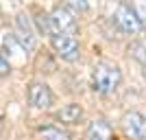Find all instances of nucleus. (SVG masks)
<instances>
[{"label":"nucleus","instance_id":"1","mask_svg":"<svg viewBox=\"0 0 146 140\" xmlns=\"http://www.w3.org/2000/svg\"><path fill=\"white\" fill-rule=\"evenodd\" d=\"M122 83V70L113 61H98L94 70H92V90L96 94L109 96L118 90Z\"/></svg>","mask_w":146,"mask_h":140},{"label":"nucleus","instance_id":"2","mask_svg":"<svg viewBox=\"0 0 146 140\" xmlns=\"http://www.w3.org/2000/svg\"><path fill=\"white\" fill-rule=\"evenodd\" d=\"M48 18H50V33H68V35L79 33V20L74 15V11L68 9L66 5L55 7L48 13Z\"/></svg>","mask_w":146,"mask_h":140},{"label":"nucleus","instance_id":"3","mask_svg":"<svg viewBox=\"0 0 146 140\" xmlns=\"http://www.w3.org/2000/svg\"><path fill=\"white\" fill-rule=\"evenodd\" d=\"M50 46L63 61H76L81 55L79 40L76 35H68V33H50Z\"/></svg>","mask_w":146,"mask_h":140},{"label":"nucleus","instance_id":"4","mask_svg":"<svg viewBox=\"0 0 146 140\" xmlns=\"http://www.w3.org/2000/svg\"><path fill=\"white\" fill-rule=\"evenodd\" d=\"M113 22H116V26L122 31V33H127V35H137L142 31V22L140 18L135 15V11L131 9V5L129 2H118L116 11H113Z\"/></svg>","mask_w":146,"mask_h":140},{"label":"nucleus","instance_id":"5","mask_svg":"<svg viewBox=\"0 0 146 140\" xmlns=\"http://www.w3.org/2000/svg\"><path fill=\"white\" fill-rule=\"evenodd\" d=\"M37 29L33 26V22H31V18L26 15V13H18L15 15V40H18L20 48L26 50V53H33L37 46Z\"/></svg>","mask_w":146,"mask_h":140},{"label":"nucleus","instance_id":"6","mask_svg":"<svg viewBox=\"0 0 146 140\" xmlns=\"http://www.w3.org/2000/svg\"><path fill=\"white\" fill-rule=\"evenodd\" d=\"M26 96H29V105L35 110H48L55 101L50 88L44 81H31L29 88H26Z\"/></svg>","mask_w":146,"mask_h":140},{"label":"nucleus","instance_id":"7","mask_svg":"<svg viewBox=\"0 0 146 140\" xmlns=\"http://www.w3.org/2000/svg\"><path fill=\"white\" fill-rule=\"evenodd\" d=\"M122 131L133 140H146V116L140 112H127L120 118Z\"/></svg>","mask_w":146,"mask_h":140},{"label":"nucleus","instance_id":"8","mask_svg":"<svg viewBox=\"0 0 146 140\" xmlns=\"http://www.w3.org/2000/svg\"><path fill=\"white\" fill-rule=\"evenodd\" d=\"M83 118V105L81 103H68L61 110L55 112V121H59L61 125H76Z\"/></svg>","mask_w":146,"mask_h":140},{"label":"nucleus","instance_id":"9","mask_svg":"<svg viewBox=\"0 0 146 140\" xmlns=\"http://www.w3.org/2000/svg\"><path fill=\"white\" fill-rule=\"evenodd\" d=\"M85 140H116V138H113V129H111L109 123H105V121H92L90 125H87Z\"/></svg>","mask_w":146,"mask_h":140},{"label":"nucleus","instance_id":"10","mask_svg":"<svg viewBox=\"0 0 146 140\" xmlns=\"http://www.w3.org/2000/svg\"><path fill=\"white\" fill-rule=\"evenodd\" d=\"M37 136H39L42 140H72V134H70V131L57 127V125H44V127H37Z\"/></svg>","mask_w":146,"mask_h":140},{"label":"nucleus","instance_id":"11","mask_svg":"<svg viewBox=\"0 0 146 140\" xmlns=\"http://www.w3.org/2000/svg\"><path fill=\"white\" fill-rule=\"evenodd\" d=\"M127 53H129V57H133L140 66L146 68V44L144 42H131L127 46Z\"/></svg>","mask_w":146,"mask_h":140},{"label":"nucleus","instance_id":"12","mask_svg":"<svg viewBox=\"0 0 146 140\" xmlns=\"http://www.w3.org/2000/svg\"><path fill=\"white\" fill-rule=\"evenodd\" d=\"M129 5L135 11V15L140 18L142 24H146V0H129Z\"/></svg>","mask_w":146,"mask_h":140},{"label":"nucleus","instance_id":"13","mask_svg":"<svg viewBox=\"0 0 146 140\" xmlns=\"http://www.w3.org/2000/svg\"><path fill=\"white\" fill-rule=\"evenodd\" d=\"M63 5L68 7V9H72L74 13H85L87 11V0H63Z\"/></svg>","mask_w":146,"mask_h":140},{"label":"nucleus","instance_id":"14","mask_svg":"<svg viewBox=\"0 0 146 140\" xmlns=\"http://www.w3.org/2000/svg\"><path fill=\"white\" fill-rule=\"evenodd\" d=\"M35 22H37V31H46V33H50V18L46 15V13L37 11Z\"/></svg>","mask_w":146,"mask_h":140},{"label":"nucleus","instance_id":"15","mask_svg":"<svg viewBox=\"0 0 146 140\" xmlns=\"http://www.w3.org/2000/svg\"><path fill=\"white\" fill-rule=\"evenodd\" d=\"M9 72H11V64H9V59L0 53V77H7Z\"/></svg>","mask_w":146,"mask_h":140}]
</instances>
